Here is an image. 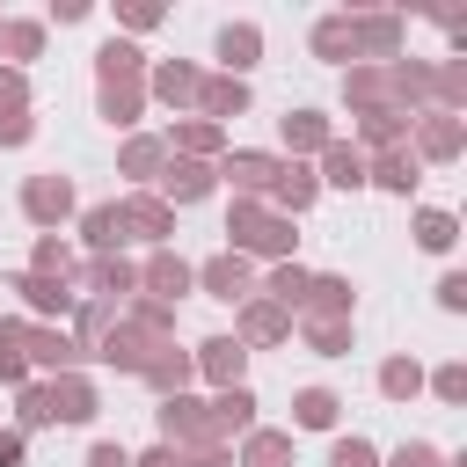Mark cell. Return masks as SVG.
Returning <instances> with one entry per match:
<instances>
[{
  "instance_id": "obj_11",
  "label": "cell",
  "mask_w": 467,
  "mask_h": 467,
  "mask_svg": "<svg viewBox=\"0 0 467 467\" xmlns=\"http://www.w3.org/2000/svg\"><path fill=\"white\" fill-rule=\"evenodd\" d=\"M168 190H175V197H197V190H204V168H175Z\"/></svg>"
},
{
  "instance_id": "obj_2",
  "label": "cell",
  "mask_w": 467,
  "mask_h": 467,
  "mask_svg": "<svg viewBox=\"0 0 467 467\" xmlns=\"http://www.w3.org/2000/svg\"><path fill=\"white\" fill-rule=\"evenodd\" d=\"M29 212H36V219L66 212V182H29Z\"/></svg>"
},
{
  "instance_id": "obj_10",
  "label": "cell",
  "mask_w": 467,
  "mask_h": 467,
  "mask_svg": "<svg viewBox=\"0 0 467 467\" xmlns=\"http://www.w3.org/2000/svg\"><path fill=\"white\" fill-rule=\"evenodd\" d=\"M204 365H212V372H241V350H234V343H204Z\"/></svg>"
},
{
  "instance_id": "obj_9",
  "label": "cell",
  "mask_w": 467,
  "mask_h": 467,
  "mask_svg": "<svg viewBox=\"0 0 467 467\" xmlns=\"http://www.w3.org/2000/svg\"><path fill=\"white\" fill-rule=\"evenodd\" d=\"M416 234H423V248H445V241H452V219H445V212H431Z\"/></svg>"
},
{
  "instance_id": "obj_7",
  "label": "cell",
  "mask_w": 467,
  "mask_h": 467,
  "mask_svg": "<svg viewBox=\"0 0 467 467\" xmlns=\"http://www.w3.org/2000/svg\"><path fill=\"white\" fill-rule=\"evenodd\" d=\"M204 277H212V292H219V299H234V292H241V263H212Z\"/></svg>"
},
{
  "instance_id": "obj_1",
  "label": "cell",
  "mask_w": 467,
  "mask_h": 467,
  "mask_svg": "<svg viewBox=\"0 0 467 467\" xmlns=\"http://www.w3.org/2000/svg\"><path fill=\"white\" fill-rule=\"evenodd\" d=\"M234 234H241L248 248H285V234H277L270 219H255V212H241V219H234Z\"/></svg>"
},
{
  "instance_id": "obj_12",
  "label": "cell",
  "mask_w": 467,
  "mask_h": 467,
  "mask_svg": "<svg viewBox=\"0 0 467 467\" xmlns=\"http://www.w3.org/2000/svg\"><path fill=\"white\" fill-rule=\"evenodd\" d=\"M277 190H285V204H306V190H314V182H306L299 168H285V182H277Z\"/></svg>"
},
{
  "instance_id": "obj_20",
  "label": "cell",
  "mask_w": 467,
  "mask_h": 467,
  "mask_svg": "<svg viewBox=\"0 0 467 467\" xmlns=\"http://www.w3.org/2000/svg\"><path fill=\"white\" fill-rule=\"evenodd\" d=\"M146 467H175V460H168V452H153V460H146Z\"/></svg>"
},
{
  "instance_id": "obj_15",
  "label": "cell",
  "mask_w": 467,
  "mask_h": 467,
  "mask_svg": "<svg viewBox=\"0 0 467 467\" xmlns=\"http://www.w3.org/2000/svg\"><path fill=\"white\" fill-rule=\"evenodd\" d=\"M153 285L161 292H182V263H153Z\"/></svg>"
},
{
  "instance_id": "obj_19",
  "label": "cell",
  "mask_w": 467,
  "mask_h": 467,
  "mask_svg": "<svg viewBox=\"0 0 467 467\" xmlns=\"http://www.w3.org/2000/svg\"><path fill=\"white\" fill-rule=\"evenodd\" d=\"M0 467H22V445L15 438H0Z\"/></svg>"
},
{
  "instance_id": "obj_5",
  "label": "cell",
  "mask_w": 467,
  "mask_h": 467,
  "mask_svg": "<svg viewBox=\"0 0 467 467\" xmlns=\"http://www.w3.org/2000/svg\"><path fill=\"white\" fill-rule=\"evenodd\" d=\"M219 51H226L234 66H248V51H255V29H226V36H219Z\"/></svg>"
},
{
  "instance_id": "obj_8",
  "label": "cell",
  "mask_w": 467,
  "mask_h": 467,
  "mask_svg": "<svg viewBox=\"0 0 467 467\" xmlns=\"http://www.w3.org/2000/svg\"><path fill=\"white\" fill-rule=\"evenodd\" d=\"M248 467H285V438H255L248 445Z\"/></svg>"
},
{
  "instance_id": "obj_17",
  "label": "cell",
  "mask_w": 467,
  "mask_h": 467,
  "mask_svg": "<svg viewBox=\"0 0 467 467\" xmlns=\"http://www.w3.org/2000/svg\"><path fill=\"white\" fill-rule=\"evenodd\" d=\"M88 467H131V460H124L117 445H95V452H88Z\"/></svg>"
},
{
  "instance_id": "obj_14",
  "label": "cell",
  "mask_w": 467,
  "mask_h": 467,
  "mask_svg": "<svg viewBox=\"0 0 467 467\" xmlns=\"http://www.w3.org/2000/svg\"><path fill=\"white\" fill-rule=\"evenodd\" d=\"M219 423H248V394H241V387L219 401Z\"/></svg>"
},
{
  "instance_id": "obj_3",
  "label": "cell",
  "mask_w": 467,
  "mask_h": 467,
  "mask_svg": "<svg viewBox=\"0 0 467 467\" xmlns=\"http://www.w3.org/2000/svg\"><path fill=\"white\" fill-rule=\"evenodd\" d=\"M226 175H234V182H270V175H277V168H270V161H263V153H241V161H234V168H226Z\"/></svg>"
},
{
  "instance_id": "obj_13",
  "label": "cell",
  "mask_w": 467,
  "mask_h": 467,
  "mask_svg": "<svg viewBox=\"0 0 467 467\" xmlns=\"http://www.w3.org/2000/svg\"><path fill=\"white\" fill-rule=\"evenodd\" d=\"M270 292H277V299H299V292H306V277H299V270H277V277H270Z\"/></svg>"
},
{
  "instance_id": "obj_16",
  "label": "cell",
  "mask_w": 467,
  "mask_h": 467,
  "mask_svg": "<svg viewBox=\"0 0 467 467\" xmlns=\"http://www.w3.org/2000/svg\"><path fill=\"white\" fill-rule=\"evenodd\" d=\"M336 467H372V452H365V445L350 438V445H336Z\"/></svg>"
},
{
  "instance_id": "obj_4",
  "label": "cell",
  "mask_w": 467,
  "mask_h": 467,
  "mask_svg": "<svg viewBox=\"0 0 467 467\" xmlns=\"http://www.w3.org/2000/svg\"><path fill=\"white\" fill-rule=\"evenodd\" d=\"M299 423H314V431L336 423V401H328V394H299Z\"/></svg>"
},
{
  "instance_id": "obj_18",
  "label": "cell",
  "mask_w": 467,
  "mask_h": 467,
  "mask_svg": "<svg viewBox=\"0 0 467 467\" xmlns=\"http://www.w3.org/2000/svg\"><path fill=\"white\" fill-rule=\"evenodd\" d=\"M394 467H438V460H431V452H423V445H409V452H401V460H394Z\"/></svg>"
},
{
  "instance_id": "obj_6",
  "label": "cell",
  "mask_w": 467,
  "mask_h": 467,
  "mask_svg": "<svg viewBox=\"0 0 467 467\" xmlns=\"http://www.w3.org/2000/svg\"><path fill=\"white\" fill-rule=\"evenodd\" d=\"M88 234H95V241H102V248H109V241H117V234H124V212H88Z\"/></svg>"
}]
</instances>
